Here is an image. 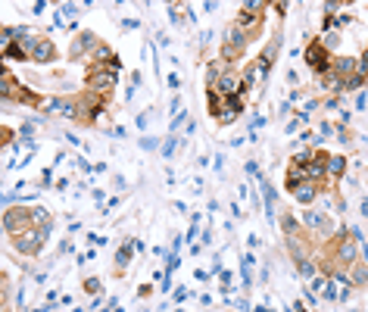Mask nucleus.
<instances>
[{
  "instance_id": "obj_31",
  "label": "nucleus",
  "mask_w": 368,
  "mask_h": 312,
  "mask_svg": "<svg viewBox=\"0 0 368 312\" xmlns=\"http://www.w3.org/2000/svg\"><path fill=\"white\" fill-rule=\"evenodd\" d=\"M159 290H162V293H169V290H172V278H169V275L162 278V287H159Z\"/></svg>"
},
{
  "instance_id": "obj_16",
  "label": "nucleus",
  "mask_w": 368,
  "mask_h": 312,
  "mask_svg": "<svg viewBox=\"0 0 368 312\" xmlns=\"http://www.w3.org/2000/svg\"><path fill=\"white\" fill-rule=\"evenodd\" d=\"M47 106H50V109H60V116H72V113H75V109H72V103H63V100H50Z\"/></svg>"
},
{
  "instance_id": "obj_12",
  "label": "nucleus",
  "mask_w": 368,
  "mask_h": 312,
  "mask_svg": "<svg viewBox=\"0 0 368 312\" xmlns=\"http://www.w3.org/2000/svg\"><path fill=\"white\" fill-rule=\"evenodd\" d=\"M262 197H265V209H268V218L274 215L271 209H274V188L268 185V181H262Z\"/></svg>"
},
{
  "instance_id": "obj_19",
  "label": "nucleus",
  "mask_w": 368,
  "mask_h": 312,
  "mask_svg": "<svg viewBox=\"0 0 368 312\" xmlns=\"http://www.w3.org/2000/svg\"><path fill=\"white\" fill-rule=\"evenodd\" d=\"M303 218H306V225H309V228H318V225H325V218H321L318 212H306Z\"/></svg>"
},
{
  "instance_id": "obj_11",
  "label": "nucleus",
  "mask_w": 368,
  "mask_h": 312,
  "mask_svg": "<svg viewBox=\"0 0 368 312\" xmlns=\"http://www.w3.org/2000/svg\"><path fill=\"white\" fill-rule=\"evenodd\" d=\"M356 66H359L356 60H349V57H343V60H337V63H334V72H337V75H349V72H353Z\"/></svg>"
},
{
  "instance_id": "obj_8",
  "label": "nucleus",
  "mask_w": 368,
  "mask_h": 312,
  "mask_svg": "<svg viewBox=\"0 0 368 312\" xmlns=\"http://www.w3.org/2000/svg\"><path fill=\"white\" fill-rule=\"evenodd\" d=\"M116 81H119V75H116V72H97V75H94V87H100V91L113 87Z\"/></svg>"
},
{
  "instance_id": "obj_20",
  "label": "nucleus",
  "mask_w": 368,
  "mask_h": 312,
  "mask_svg": "<svg viewBox=\"0 0 368 312\" xmlns=\"http://www.w3.org/2000/svg\"><path fill=\"white\" fill-rule=\"evenodd\" d=\"M325 87H328V91H343V81H340L337 75H325Z\"/></svg>"
},
{
  "instance_id": "obj_22",
  "label": "nucleus",
  "mask_w": 368,
  "mask_h": 312,
  "mask_svg": "<svg viewBox=\"0 0 368 312\" xmlns=\"http://www.w3.org/2000/svg\"><path fill=\"white\" fill-rule=\"evenodd\" d=\"M31 218H34V222H50V212L38 206V209H31Z\"/></svg>"
},
{
  "instance_id": "obj_2",
  "label": "nucleus",
  "mask_w": 368,
  "mask_h": 312,
  "mask_svg": "<svg viewBox=\"0 0 368 312\" xmlns=\"http://www.w3.org/2000/svg\"><path fill=\"white\" fill-rule=\"evenodd\" d=\"M47 234H50V228L44 225L41 231H31V234L19 237V241H16V247H19V253H34V250H38V247L47 241Z\"/></svg>"
},
{
  "instance_id": "obj_26",
  "label": "nucleus",
  "mask_w": 368,
  "mask_h": 312,
  "mask_svg": "<svg viewBox=\"0 0 368 312\" xmlns=\"http://www.w3.org/2000/svg\"><path fill=\"white\" fill-rule=\"evenodd\" d=\"M84 290H87V293H97V290H100V281H97V278H90V281H84Z\"/></svg>"
},
{
  "instance_id": "obj_32",
  "label": "nucleus",
  "mask_w": 368,
  "mask_h": 312,
  "mask_svg": "<svg viewBox=\"0 0 368 312\" xmlns=\"http://www.w3.org/2000/svg\"><path fill=\"white\" fill-rule=\"evenodd\" d=\"M359 69H362V72H365V69H368V50H365V57H362V60H359Z\"/></svg>"
},
{
  "instance_id": "obj_1",
  "label": "nucleus",
  "mask_w": 368,
  "mask_h": 312,
  "mask_svg": "<svg viewBox=\"0 0 368 312\" xmlns=\"http://www.w3.org/2000/svg\"><path fill=\"white\" fill-rule=\"evenodd\" d=\"M306 63L315 69V72H328L331 69V60H328V50H325V44H309L306 47Z\"/></svg>"
},
{
  "instance_id": "obj_9",
  "label": "nucleus",
  "mask_w": 368,
  "mask_h": 312,
  "mask_svg": "<svg viewBox=\"0 0 368 312\" xmlns=\"http://www.w3.org/2000/svg\"><path fill=\"white\" fill-rule=\"evenodd\" d=\"M38 63H47V60H53V44L50 41H41L38 47H34V53H31Z\"/></svg>"
},
{
  "instance_id": "obj_29",
  "label": "nucleus",
  "mask_w": 368,
  "mask_h": 312,
  "mask_svg": "<svg viewBox=\"0 0 368 312\" xmlns=\"http://www.w3.org/2000/svg\"><path fill=\"white\" fill-rule=\"evenodd\" d=\"M281 228H284L287 234H293V228H297V222H293V218H284V222H281Z\"/></svg>"
},
{
  "instance_id": "obj_18",
  "label": "nucleus",
  "mask_w": 368,
  "mask_h": 312,
  "mask_svg": "<svg viewBox=\"0 0 368 312\" xmlns=\"http://www.w3.org/2000/svg\"><path fill=\"white\" fill-rule=\"evenodd\" d=\"M90 44H94V34H90V31H81V34H78V44H75V53L84 50V47H90Z\"/></svg>"
},
{
  "instance_id": "obj_24",
  "label": "nucleus",
  "mask_w": 368,
  "mask_h": 312,
  "mask_svg": "<svg viewBox=\"0 0 368 312\" xmlns=\"http://www.w3.org/2000/svg\"><path fill=\"white\" fill-rule=\"evenodd\" d=\"M359 84H362V75H353V78H346V81H343V91H356Z\"/></svg>"
},
{
  "instance_id": "obj_23",
  "label": "nucleus",
  "mask_w": 368,
  "mask_h": 312,
  "mask_svg": "<svg viewBox=\"0 0 368 312\" xmlns=\"http://www.w3.org/2000/svg\"><path fill=\"white\" fill-rule=\"evenodd\" d=\"M7 57L10 60H25V50L22 47H7Z\"/></svg>"
},
{
  "instance_id": "obj_7",
  "label": "nucleus",
  "mask_w": 368,
  "mask_h": 312,
  "mask_svg": "<svg viewBox=\"0 0 368 312\" xmlns=\"http://www.w3.org/2000/svg\"><path fill=\"white\" fill-rule=\"evenodd\" d=\"M300 200V203H312V200H315V185H312V181H303V185L297 188V194H293Z\"/></svg>"
},
{
  "instance_id": "obj_25",
  "label": "nucleus",
  "mask_w": 368,
  "mask_h": 312,
  "mask_svg": "<svg viewBox=\"0 0 368 312\" xmlns=\"http://www.w3.org/2000/svg\"><path fill=\"white\" fill-rule=\"evenodd\" d=\"M300 272L303 275H315V265H312L309 259H300Z\"/></svg>"
},
{
  "instance_id": "obj_4",
  "label": "nucleus",
  "mask_w": 368,
  "mask_h": 312,
  "mask_svg": "<svg viewBox=\"0 0 368 312\" xmlns=\"http://www.w3.org/2000/svg\"><path fill=\"white\" fill-rule=\"evenodd\" d=\"M25 218H31V212L16 209V212H7V215H4V225H7V231H16V228L25 225Z\"/></svg>"
},
{
  "instance_id": "obj_17",
  "label": "nucleus",
  "mask_w": 368,
  "mask_h": 312,
  "mask_svg": "<svg viewBox=\"0 0 368 312\" xmlns=\"http://www.w3.org/2000/svg\"><path fill=\"white\" fill-rule=\"evenodd\" d=\"M256 19H259V16H256L253 10H247V13H241V19H237V28H244V25H256Z\"/></svg>"
},
{
  "instance_id": "obj_6",
  "label": "nucleus",
  "mask_w": 368,
  "mask_h": 312,
  "mask_svg": "<svg viewBox=\"0 0 368 312\" xmlns=\"http://www.w3.org/2000/svg\"><path fill=\"white\" fill-rule=\"evenodd\" d=\"M244 109V103H241V97H228V103H225V109H222V122H231L237 113Z\"/></svg>"
},
{
  "instance_id": "obj_15",
  "label": "nucleus",
  "mask_w": 368,
  "mask_h": 312,
  "mask_svg": "<svg viewBox=\"0 0 368 312\" xmlns=\"http://www.w3.org/2000/svg\"><path fill=\"white\" fill-rule=\"evenodd\" d=\"M131 250H134V247L128 244V247H122V250L116 253V262H119V269H125V265H128V259H131Z\"/></svg>"
},
{
  "instance_id": "obj_21",
  "label": "nucleus",
  "mask_w": 368,
  "mask_h": 312,
  "mask_svg": "<svg viewBox=\"0 0 368 312\" xmlns=\"http://www.w3.org/2000/svg\"><path fill=\"white\" fill-rule=\"evenodd\" d=\"M253 81H256V69L250 66V69H247V75H244V81H241V91H250Z\"/></svg>"
},
{
  "instance_id": "obj_3",
  "label": "nucleus",
  "mask_w": 368,
  "mask_h": 312,
  "mask_svg": "<svg viewBox=\"0 0 368 312\" xmlns=\"http://www.w3.org/2000/svg\"><path fill=\"white\" fill-rule=\"evenodd\" d=\"M244 44H247V38H244V31H241V28H237V25H234V28L228 31V44H225V57H228V60H234V57H237V53H241V50H244Z\"/></svg>"
},
{
  "instance_id": "obj_14",
  "label": "nucleus",
  "mask_w": 368,
  "mask_h": 312,
  "mask_svg": "<svg viewBox=\"0 0 368 312\" xmlns=\"http://www.w3.org/2000/svg\"><path fill=\"white\" fill-rule=\"evenodd\" d=\"M346 169V162H343V156H328V172H334V175H340Z\"/></svg>"
},
{
  "instance_id": "obj_33",
  "label": "nucleus",
  "mask_w": 368,
  "mask_h": 312,
  "mask_svg": "<svg viewBox=\"0 0 368 312\" xmlns=\"http://www.w3.org/2000/svg\"><path fill=\"white\" fill-rule=\"evenodd\" d=\"M253 312H268V306H256V309H253Z\"/></svg>"
},
{
  "instance_id": "obj_30",
  "label": "nucleus",
  "mask_w": 368,
  "mask_h": 312,
  "mask_svg": "<svg viewBox=\"0 0 368 312\" xmlns=\"http://www.w3.org/2000/svg\"><path fill=\"white\" fill-rule=\"evenodd\" d=\"M312 287H315V290H325V287H328V278H315V281H312Z\"/></svg>"
},
{
  "instance_id": "obj_13",
  "label": "nucleus",
  "mask_w": 368,
  "mask_h": 312,
  "mask_svg": "<svg viewBox=\"0 0 368 312\" xmlns=\"http://www.w3.org/2000/svg\"><path fill=\"white\" fill-rule=\"evenodd\" d=\"M340 259H346V262L356 259V237H349V241L340 247Z\"/></svg>"
},
{
  "instance_id": "obj_5",
  "label": "nucleus",
  "mask_w": 368,
  "mask_h": 312,
  "mask_svg": "<svg viewBox=\"0 0 368 312\" xmlns=\"http://www.w3.org/2000/svg\"><path fill=\"white\" fill-rule=\"evenodd\" d=\"M234 91H241V84H237V78H234V75H222V78H218V94L234 97Z\"/></svg>"
},
{
  "instance_id": "obj_27",
  "label": "nucleus",
  "mask_w": 368,
  "mask_h": 312,
  "mask_svg": "<svg viewBox=\"0 0 368 312\" xmlns=\"http://www.w3.org/2000/svg\"><path fill=\"white\" fill-rule=\"evenodd\" d=\"M175 144H178L175 138H169V141H165V144H162V156H169V153L175 150Z\"/></svg>"
},
{
  "instance_id": "obj_10",
  "label": "nucleus",
  "mask_w": 368,
  "mask_h": 312,
  "mask_svg": "<svg viewBox=\"0 0 368 312\" xmlns=\"http://www.w3.org/2000/svg\"><path fill=\"white\" fill-rule=\"evenodd\" d=\"M306 172H309V178H321V175L328 172V159H318V156H315V159L306 166Z\"/></svg>"
},
{
  "instance_id": "obj_28",
  "label": "nucleus",
  "mask_w": 368,
  "mask_h": 312,
  "mask_svg": "<svg viewBox=\"0 0 368 312\" xmlns=\"http://www.w3.org/2000/svg\"><path fill=\"white\" fill-rule=\"evenodd\" d=\"M337 41H340L337 34H325V50H328V47H337Z\"/></svg>"
}]
</instances>
